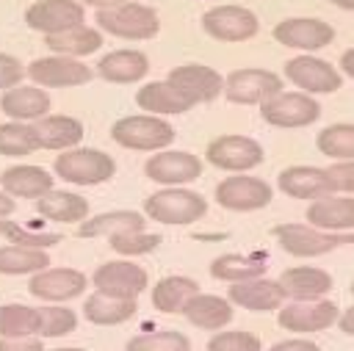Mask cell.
<instances>
[{
    "mask_svg": "<svg viewBox=\"0 0 354 351\" xmlns=\"http://www.w3.org/2000/svg\"><path fill=\"white\" fill-rule=\"evenodd\" d=\"M274 238L279 240V246L293 254V257H318L326 254L343 243H351V235H337V232H321L313 229L307 224H277L274 227Z\"/></svg>",
    "mask_w": 354,
    "mask_h": 351,
    "instance_id": "obj_6",
    "label": "cell"
},
{
    "mask_svg": "<svg viewBox=\"0 0 354 351\" xmlns=\"http://www.w3.org/2000/svg\"><path fill=\"white\" fill-rule=\"evenodd\" d=\"M0 235L6 240H11V246H28V249H50L61 240L58 232H33V229H25L8 218H0Z\"/></svg>",
    "mask_w": 354,
    "mask_h": 351,
    "instance_id": "obj_42",
    "label": "cell"
},
{
    "mask_svg": "<svg viewBox=\"0 0 354 351\" xmlns=\"http://www.w3.org/2000/svg\"><path fill=\"white\" fill-rule=\"evenodd\" d=\"M0 191L22 199H39L53 191V174L41 166H11L0 174Z\"/></svg>",
    "mask_w": 354,
    "mask_h": 351,
    "instance_id": "obj_26",
    "label": "cell"
},
{
    "mask_svg": "<svg viewBox=\"0 0 354 351\" xmlns=\"http://www.w3.org/2000/svg\"><path fill=\"white\" fill-rule=\"evenodd\" d=\"M183 315L199 326V329H224L230 321H232V304L221 296H213V293H196L185 307H183Z\"/></svg>",
    "mask_w": 354,
    "mask_h": 351,
    "instance_id": "obj_30",
    "label": "cell"
},
{
    "mask_svg": "<svg viewBox=\"0 0 354 351\" xmlns=\"http://www.w3.org/2000/svg\"><path fill=\"white\" fill-rule=\"evenodd\" d=\"M0 111L14 122H36L50 113V97L44 88H36V86H14L3 91Z\"/></svg>",
    "mask_w": 354,
    "mask_h": 351,
    "instance_id": "obj_25",
    "label": "cell"
},
{
    "mask_svg": "<svg viewBox=\"0 0 354 351\" xmlns=\"http://www.w3.org/2000/svg\"><path fill=\"white\" fill-rule=\"evenodd\" d=\"M199 293V285L196 279L191 276H163L155 287H152V307L158 312H166V315H174V312H183V307Z\"/></svg>",
    "mask_w": 354,
    "mask_h": 351,
    "instance_id": "obj_35",
    "label": "cell"
},
{
    "mask_svg": "<svg viewBox=\"0 0 354 351\" xmlns=\"http://www.w3.org/2000/svg\"><path fill=\"white\" fill-rule=\"evenodd\" d=\"M268 351H321V348L315 343H310V340H285V343L271 345Z\"/></svg>",
    "mask_w": 354,
    "mask_h": 351,
    "instance_id": "obj_48",
    "label": "cell"
},
{
    "mask_svg": "<svg viewBox=\"0 0 354 351\" xmlns=\"http://www.w3.org/2000/svg\"><path fill=\"white\" fill-rule=\"evenodd\" d=\"M39 149H72L83 141V124L64 113H47L30 124Z\"/></svg>",
    "mask_w": 354,
    "mask_h": 351,
    "instance_id": "obj_23",
    "label": "cell"
},
{
    "mask_svg": "<svg viewBox=\"0 0 354 351\" xmlns=\"http://www.w3.org/2000/svg\"><path fill=\"white\" fill-rule=\"evenodd\" d=\"M307 227L321 232H348L354 227V199L351 196H321L307 207Z\"/></svg>",
    "mask_w": 354,
    "mask_h": 351,
    "instance_id": "obj_20",
    "label": "cell"
},
{
    "mask_svg": "<svg viewBox=\"0 0 354 351\" xmlns=\"http://www.w3.org/2000/svg\"><path fill=\"white\" fill-rule=\"evenodd\" d=\"M36 210L58 224H77L88 218V202L80 193L72 191H47L44 196L36 199Z\"/></svg>",
    "mask_w": 354,
    "mask_h": 351,
    "instance_id": "obj_29",
    "label": "cell"
},
{
    "mask_svg": "<svg viewBox=\"0 0 354 351\" xmlns=\"http://www.w3.org/2000/svg\"><path fill=\"white\" fill-rule=\"evenodd\" d=\"M147 282H149L147 271L130 260L102 263L91 274V285L97 287V293H108V296H119V298H136L147 287Z\"/></svg>",
    "mask_w": 354,
    "mask_h": 351,
    "instance_id": "obj_13",
    "label": "cell"
},
{
    "mask_svg": "<svg viewBox=\"0 0 354 351\" xmlns=\"http://www.w3.org/2000/svg\"><path fill=\"white\" fill-rule=\"evenodd\" d=\"M340 310L329 298H315V301H293L279 310L277 323L288 332H321L335 326Z\"/></svg>",
    "mask_w": 354,
    "mask_h": 351,
    "instance_id": "obj_18",
    "label": "cell"
},
{
    "mask_svg": "<svg viewBox=\"0 0 354 351\" xmlns=\"http://www.w3.org/2000/svg\"><path fill=\"white\" fill-rule=\"evenodd\" d=\"M221 91L235 105H260L282 91V77L268 69H235L224 77Z\"/></svg>",
    "mask_w": 354,
    "mask_h": 351,
    "instance_id": "obj_7",
    "label": "cell"
},
{
    "mask_svg": "<svg viewBox=\"0 0 354 351\" xmlns=\"http://www.w3.org/2000/svg\"><path fill=\"white\" fill-rule=\"evenodd\" d=\"M207 351H260V340L252 332H218L210 337Z\"/></svg>",
    "mask_w": 354,
    "mask_h": 351,
    "instance_id": "obj_44",
    "label": "cell"
},
{
    "mask_svg": "<svg viewBox=\"0 0 354 351\" xmlns=\"http://www.w3.org/2000/svg\"><path fill=\"white\" fill-rule=\"evenodd\" d=\"M144 213H147V218H152L158 224L180 227V224H194V221L205 218L207 202L202 193L188 191V188H163L144 199Z\"/></svg>",
    "mask_w": 354,
    "mask_h": 351,
    "instance_id": "obj_2",
    "label": "cell"
},
{
    "mask_svg": "<svg viewBox=\"0 0 354 351\" xmlns=\"http://www.w3.org/2000/svg\"><path fill=\"white\" fill-rule=\"evenodd\" d=\"M14 207H17V205H14V199H11L8 193H3V191H0V218H8V216L14 213Z\"/></svg>",
    "mask_w": 354,
    "mask_h": 351,
    "instance_id": "obj_51",
    "label": "cell"
},
{
    "mask_svg": "<svg viewBox=\"0 0 354 351\" xmlns=\"http://www.w3.org/2000/svg\"><path fill=\"white\" fill-rule=\"evenodd\" d=\"M55 351H86V348H55Z\"/></svg>",
    "mask_w": 354,
    "mask_h": 351,
    "instance_id": "obj_54",
    "label": "cell"
},
{
    "mask_svg": "<svg viewBox=\"0 0 354 351\" xmlns=\"http://www.w3.org/2000/svg\"><path fill=\"white\" fill-rule=\"evenodd\" d=\"M75 3H80V6H94L97 11H102V8H113V6H124V3H133V0H75Z\"/></svg>",
    "mask_w": 354,
    "mask_h": 351,
    "instance_id": "obj_49",
    "label": "cell"
},
{
    "mask_svg": "<svg viewBox=\"0 0 354 351\" xmlns=\"http://www.w3.org/2000/svg\"><path fill=\"white\" fill-rule=\"evenodd\" d=\"M263 158V146L249 135H218L205 149V160L224 171H249L260 166Z\"/></svg>",
    "mask_w": 354,
    "mask_h": 351,
    "instance_id": "obj_8",
    "label": "cell"
},
{
    "mask_svg": "<svg viewBox=\"0 0 354 351\" xmlns=\"http://www.w3.org/2000/svg\"><path fill=\"white\" fill-rule=\"evenodd\" d=\"M0 351H44L36 337H0Z\"/></svg>",
    "mask_w": 354,
    "mask_h": 351,
    "instance_id": "obj_47",
    "label": "cell"
},
{
    "mask_svg": "<svg viewBox=\"0 0 354 351\" xmlns=\"http://www.w3.org/2000/svg\"><path fill=\"white\" fill-rule=\"evenodd\" d=\"M44 44L55 53V55H64V58H77V55H88V53H97L102 47V33L97 28H88V25H77V28H69L64 33H53V36H44Z\"/></svg>",
    "mask_w": 354,
    "mask_h": 351,
    "instance_id": "obj_34",
    "label": "cell"
},
{
    "mask_svg": "<svg viewBox=\"0 0 354 351\" xmlns=\"http://www.w3.org/2000/svg\"><path fill=\"white\" fill-rule=\"evenodd\" d=\"M227 301L230 304H238L243 310H252V312H268V310H277L285 301V293H282L279 282L266 279V276H257V279H249V282L230 285Z\"/></svg>",
    "mask_w": 354,
    "mask_h": 351,
    "instance_id": "obj_22",
    "label": "cell"
},
{
    "mask_svg": "<svg viewBox=\"0 0 354 351\" xmlns=\"http://www.w3.org/2000/svg\"><path fill=\"white\" fill-rule=\"evenodd\" d=\"M351 321H354V312H351V310H346L343 315H337V321H335V323H337V326H340V329H343L346 334H351V332H354Z\"/></svg>",
    "mask_w": 354,
    "mask_h": 351,
    "instance_id": "obj_52",
    "label": "cell"
},
{
    "mask_svg": "<svg viewBox=\"0 0 354 351\" xmlns=\"http://www.w3.org/2000/svg\"><path fill=\"white\" fill-rule=\"evenodd\" d=\"M271 196H274L271 185L266 180L249 177V174H235L216 185V202L224 210H235V213L260 210L271 202Z\"/></svg>",
    "mask_w": 354,
    "mask_h": 351,
    "instance_id": "obj_10",
    "label": "cell"
},
{
    "mask_svg": "<svg viewBox=\"0 0 354 351\" xmlns=\"http://www.w3.org/2000/svg\"><path fill=\"white\" fill-rule=\"evenodd\" d=\"M340 69H343L346 77L354 75V50H346V53H343V58H340Z\"/></svg>",
    "mask_w": 354,
    "mask_h": 351,
    "instance_id": "obj_50",
    "label": "cell"
},
{
    "mask_svg": "<svg viewBox=\"0 0 354 351\" xmlns=\"http://www.w3.org/2000/svg\"><path fill=\"white\" fill-rule=\"evenodd\" d=\"M39 332L41 337H64L77 329V315L66 307H36Z\"/></svg>",
    "mask_w": 354,
    "mask_h": 351,
    "instance_id": "obj_41",
    "label": "cell"
},
{
    "mask_svg": "<svg viewBox=\"0 0 354 351\" xmlns=\"http://www.w3.org/2000/svg\"><path fill=\"white\" fill-rule=\"evenodd\" d=\"M263 122L274 127H307L321 116V105L301 91H279L260 102Z\"/></svg>",
    "mask_w": 354,
    "mask_h": 351,
    "instance_id": "obj_5",
    "label": "cell"
},
{
    "mask_svg": "<svg viewBox=\"0 0 354 351\" xmlns=\"http://www.w3.org/2000/svg\"><path fill=\"white\" fill-rule=\"evenodd\" d=\"M111 138L136 152H160L174 141V127L163 122L160 116L149 113H136V116H122L111 127Z\"/></svg>",
    "mask_w": 354,
    "mask_h": 351,
    "instance_id": "obj_1",
    "label": "cell"
},
{
    "mask_svg": "<svg viewBox=\"0 0 354 351\" xmlns=\"http://www.w3.org/2000/svg\"><path fill=\"white\" fill-rule=\"evenodd\" d=\"M147 218L136 210H108L100 216H91L80 221L77 235L80 238H100V235H119V232H141Z\"/></svg>",
    "mask_w": 354,
    "mask_h": 351,
    "instance_id": "obj_31",
    "label": "cell"
},
{
    "mask_svg": "<svg viewBox=\"0 0 354 351\" xmlns=\"http://www.w3.org/2000/svg\"><path fill=\"white\" fill-rule=\"evenodd\" d=\"M83 19H86V11L75 0H36L25 11V22L33 30H41L44 36L77 28V25H83Z\"/></svg>",
    "mask_w": 354,
    "mask_h": 351,
    "instance_id": "obj_14",
    "label": "cell"
},
{
    "mask_svg": "<svg viewBox=\"0 0 354 351\" xmlns=\"http://www.w3.org/2000/svg\"><path fill=\"white\" fill-rule=\"evenodd\" d=\"M274 39L296 50H321L335 41V28L315 17H288L274 25Z\"/></svg>",
    "mask_w": 354,
    "mask_h": 351,
    "instance_id": "obj_15",
    "label": "cell"
},
{
    "mask_svg": "<svg viewBox=\"0 0 354 351\" xmlns=\"http://www.w3.org/2000/svg\"><path fill=\"white\" fill-rule=\"evenodd\" d=\"M39 146H36L30 124H25V122H3L0 124V155L22 158V155H30Z\"/></svg>",
    "mask_w": 354,
    "mask_h": 351,
    "instance_id": "obj_39",
    "label": "cell"
},
{
    "mask_svg": "<svg viewBox=\"0 0 354 351\" xmlns=\"http://www.w3.org/2000/svg\"><path fill=\"white\" fill-rule=\"evenodd\" d=\"M138 301L136 298H119V296H108V293H91L83 301V312L91 323L97 326H113V323H124L136 315Z\"/></svg>",
    "mask_w": 354,
    "mask_h": 351,
    "instance_id": "obj_32",
    "label": "cell"
},
{
    "mask_svg": "<svg viewBox=\"0 0 354 351\" xmlns=\"http://www.w3.org/2000/svg\"><path fill=\"white\" fill-rule=\"evenodd\" d=\"M144 174L160 185H183V182H194L202 174V160L191 152L163 149L144 163Z\"/></svg>",
    "mask_w": 354,
    "mask_h": 351,
    "instance_id": "obj_17",
    "label": "cell"
},
{
    "mask_svg": "<svg viewBox=\"0 0 354 351\" xmlns=\"http://www.w3.org/2000/svg\"><path fill=\"white\" fill-rule=\"evenodd\" d=\"M53 169L61 180L75 182V185H100L116 174V163L108 152L86 149V146H72V149L61 152L55 158Z\"/></svg>",
    "mask_w": 354,
    "mask_h": 351,
    "instance_id": "obj_3",
    "label": "cell"
},
{
    "mask_svg": "<svg viewBox=\"0 0 354 351\" xmlns=\"http://www.w3.org/2000/svg\"><path fill=\"white\" fill-rule=\"evenodd\" d=\"M277 185L282 188V193L293 199H310V202L335 193L329 185L326 169H315V166H288L285 171H279Z\"/></svg>",
    "mask_w": 354,
    "mask_h": 351,
    "instance_id": "obj_21",
    "label": "cell"
},
{
    "mask_svg": "<svg viewBox=\"0 0 354 351\" xmlns=\"http://www.w3.org/2000/svg\"><path fill=\"white\" fill-rule=\"evenodd\" d=\"M88 285V276L75 268H44L30 276L28 290L41 301H69L80 296Z\"/></svg>",
    "mask_w": 354,
    "mask_h": 351,
    "instance_id": "obj_19",
    "label": "cell"
},
{
    "mask_svg": "<svg viewBox=\"0 0 354 351\" xmlns=\"http://www.w3.org/2000/svg\"><path fill=\"white\" fill-rule=\"evenodd\" d=\"M136 105L144 108L149 116H166V113H185L194 108L188 97H183L169 80H155L138 88Z\"/></svg>",
    "mask_w": 354,
    "mask_h": 351,
    "instance_id": "obj_27",
    "label": "cell"
},
{
    "mask_svg": "<svg viewBox=\"0 0 354 351\" xmlns=\"http://www.w3.org/2000/svg\"><path fill=\"white\" fill-rule=\"evenodd\" d=\"M166 80L183 97H188L194 105L216 99L221 94V88H224V77L213 66H205V64H180V66H174L169 72Z\"/></svg>",
    "mask_w": 354,
    "mask_h": 351,
    "instance_id": "obj_16",
    "label": "cell"
},
{
    "mask_svg": "<svg viewBox=\"0 0 354 351\" xmlns=\"http://www.w3.org/2000/svg\"><path fill=\"white\" fill-rule=\"evenodd\" d=\"M332 6H337V8H343V11H351L354 8V0H329Z\"/></svg>",
    "mask_w": 354,
    "mask_h": 351,
    "instance_id": "obj_53",
    "label": "cell"
},
{
    "mask_svg": "<svg viewBox=\"0 0 354 351\" xmlns=\"http://www.w3.org/2000/svg\"><path fill=\"white\" fill-rule=\"evenodd\" d=\"M124 351H191V340L183 332H149L133 337Z\"/></svg>",
    "mask_w": 354,
    "mask_h": 351,
    "instance_id": "obj_40",
    "label": "cell"
},
{
    "mask_svg": "<svg viewBox=\"0 0 354 351\" xmlns=\"http://www.w3.org/2000/svg\"><path fill=\"white\" fill-rule=\"evenodd\" d=\"M25 75L47 88H69V86H83L91 80V66H86L77 58H64V55H44L28 64Z\"/></svg>",
    "mask_w": 354,
    "mask_h": 351,
    "instance_id": "obj_12",
    "label": "cell"
},
{
    "mask_svg": "<svg viewBox=\"0 0 354 351\" xmlns=\"http://www.w3.org/2000/svg\"><path fill=\"white\" fill-rule=\"evenodd\" d=\"M149 72V61L138 50H113L100 58L97 75L108 83H136Z\"/></svg>",
    "mask_w": 354,
    "mask_h": 351,
    "instance_id": "obj_28",
    "label": "cell"
},
{
    "mask_svg": "<svg viewBox=\"0 0 354 351\" xmlns=\"http://www.w3.org/2000/svg\"><path fill=\"white\" fill-rule=\"evenodd\" d=\"M39 332L36 307L0 304V337H33Z\"/></svg>",
    "mask_w": 354,
    "mask_h": 351,
    "instance_id": "obj_38",
    "label": "cell"
},
{
    "mask_svg": "<svg viewBox=\"0 0 354 351\" xmlns=\"http://www.w3.org/2000/svg\"><path fill=\"white\" fill-rule=\"evenodd\" d=\"M97 25H100V30L119 36V39H152L160 30L158 11L149 6H141L136 0L97 11Z\"/></svg>",
    "mask_w": 354,
    "mask_h": 351,
    "instance_id": "obj_4",
    "label": "cell"
},
{
    "mask_svg": "<svg viewBox=\"0 0 354 351\" xmlns=\"http://www.w3.org/2000/svg\"><path fill=\"white\" fill-rule=\"evenodd\" d=\"M285 77L301 88V94H332L343 86L340 72L324 61V58H313V55H296L290 61H285Z\"/></svg>",
    "mask_w": 354,
    "mask_h": 351,
    "instance_id": "obj_9",
    "label": "cell"
},
{
    "mask_svg": "<svg viewBox=\"0 0 354 351\" xmlns=\"http://www.w3.org/2000/svg\"><path fill=\"white\" fill-rule=\"evenodd\" d=\"M50 263L47 252L28 249V246H0V274L17 276V274H39Z\"/></svg>",
    "mask_w": 354,
    "mask_h": 351,
    "instance_id": "obj_36",
    "label": "cell"
},
{
    "mask_svg": "<svg viewBox=\"0 0 354 351\" xmlns=\"http://www.w3.org/2000/svg\"><path fill=\"white\" fill-rule=\"evenodd\" d=\"M326 177H329V185H332L335 193L337 191L348 193L354 188V163L351 160H340V163H335V166L326 169Z\"/></svg>",
    "mask_w": 354,
    "mask_h": 351,
    "instance_id": "obj_45",
    "label": "cell"
},
{
    "mask_svg": "<svg viewBox=\"0 0 354 351\" xmlns=\"http://www.w3.org/2000/svg\"><path fill=\"white\" fill-rule=\"evenodd\" d=\"M22 77H25V66L19 64V58H14L8 53H0V88L8 91L14 86H19Z\"/></svg>",
    "mask_w": 354,
    "mask_h": 351,
    "instance_id": "obj_46",
    "label": "cell"
},
{
    "mask_svg": "<svg viewBox=\"0 0 354 351\" xmlns=\"http://www.w3.org/2000/svg\"><path fill=\"white\" fill-rule=\"evenodd\" d=\"M315 144H318V152L332 160H351L354 158V127L348 122L329 124L318 133Z\"/></svg>",
    "mask_w": 354,
    "mask_h": 351,
    "instance_id": "obj_37",
    "label": "cell"
},
{
    "mask_svg": "<svg viewBox=\"0 0 354 351\" xmlns=\"http://www.w3.org/2000/svg\"><path fill=\"white\" fill-rule=\"evenodd\" d=\"M266 274V260L260 254H218L213 263H210V276L213 279H221V282H249V279H257Z\"/></svg>",
    "mask_w": 354,
    "mask_h": 351,
    "instance_id": "obj_33",
    "label": "cell"
},
{
    "mask_svg": "<svg viewBox=\"0 0 354 351\" xmlns=\"http://www.w3.org/2000/svg\"><path fill=\"white\" fill-rule=\"evenodd\" d=\"M277 282L285 298H296V301H315L332 290V276L324 268H313V265L288 268Z\"/></svg>",
    "mask_w": 354,
    "mask_h": 351,
    "instance_id": "obj_24",
    "label": "cell"
},
{
    "mask_svg": "<svg viewBox=\"0 0 354 351\" xmlns=\"http://www.w3.org/2000/svg\"><path fill=\"white\" fill-rule=\"evenodd\" d=\"M257 28V17L243 6H216L202 14V30L216 41H246Z\"/></svg>",
    "mask_w": 354,
    "mask_h": 351,
    "instance_id": "obj_11",
    "label": "cell"
},
{
    "mask_svg": "<svg viewBox=\"0 0 354 351\" xmlns=\"http://www.w3.org/2000/svg\"><path fill=\"white\" fill-rule=\"evenodd\" d=\"M160 235L155 232H119V235H111L108 243L116 254H124V257H138V254H149L152 249L160 246Z\"/></svg>",
    "mask_w": 354,
    "mask_h": 351,
    "instance_id": "obj_43",
    "label": "cell"
}]
</instances>
